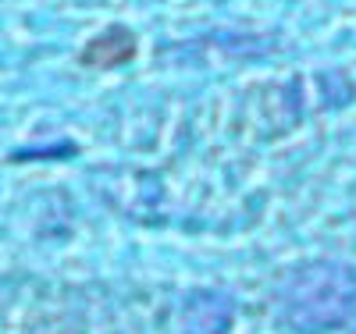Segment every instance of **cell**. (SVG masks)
I'll return each instance as SVG.
<instances>
[{"mask_svg": "<svg viewBox=\"0 0 356 334\" xmlns=\"http://www.w3.org/2000/svg\"><path fill=\"white\" fill-rule=\"evenodd\" d=\"M282 313L307 334L356 327V267L314 263L296 270L282 288Z\"/></svg>", "mask_w": 356, "mask_h": 334, "instance_id": "1", "label": "cell"}, {"mask_svg": "<svg viewBox=\"0 0 356 334\" xmlns=\"http://www.w3.org/2000/svg\"><path fill=\"white\" fill-rule=\"evenodd\" d=\"M114 43V33H107V36H100L93 47H89V60H100V65H118V60H125V57H132V36H125L118 47H111Z\"/></svg>", "mask_w": 356, "mask_h": 334, "instance_id": "2", "label": "cell"}]
</instances>
